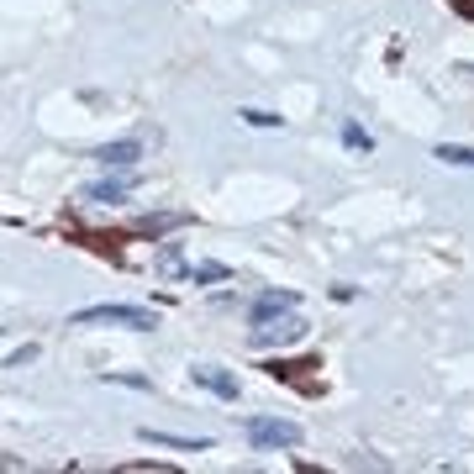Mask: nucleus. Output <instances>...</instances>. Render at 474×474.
<instances>
[{"label": "nucleus", "mask_w": 474, "mask_h": 474, "mask_svg": "<svg viewBox=\"0 0 474 474\" xmlns=\"http://www.w3.org/2000/svg\"><path fill=\"white\" fill-rule=\"evenodd\" d=\"M242 437H248L258 454H285V448H300V443H306L300 421H285V416H248V421H242Z\"/></svg>", "instance_id": "2"}, {"label": "nucleus", "mask_w": 474, "mask_h": 474, "mask_svg": "<svg viewBox=\"0 0 474 474\" xmlns=\"http://www.w3.org/2000/svg\"><path fill=\"white\" fill-rule=\"evenodd\" d=\"M227 274H233L227 264H195V285H200V280H227Z\"/></svg>", "instance_id": "11"}, {"label": "nucleus", "mask_w": 474, "mask_h": 474, "mask_svg": "<svg viewBox=\"0 0 474 474\" xmlns=\"http://www.w3.org/2000/svg\"><path fill=\"white\" fill-rule=\"evenodd\" d=\"M343 143H348L354 153H369V148H374V137H369V132H364L358 121H343Z\"/></svg>", "instance_id": "8"}, {"label": "nucleus", "mask_w": 474, "mask_h": 474, "mask_svg": "<svg viewBox=\"0 0 474 474\" xmlns=\"http://www.w3.org/2000/svg\"><path fill=\"white\" fill-rule=\"evenodd\" d=\"M470 69H474V63H470Z\"/></svg>", "instance_id": "12"}, {"label": "nucleus", "mask_w": 474, "mask_h": 474, "mask_svg": "<svg viewBox=\"0 0 474 474\" xmlns=\"http://www.w3.org/2000/svg\"><path fill=\"white\" fill-rule=\"evenodd\" d=\"M143 443H159V448H179V454H206V448H211L206 437H179V432H159V427H143Z\"/></svg>", "instance_id": "5"}, {"label": "nucleus", "mask_w": 474, "mask_h": 474, "mask_svg": "<svg viewBox=\"0 0 474 474\" xmlns=\"http://www.w3.org/2000/svg\"><path fill=\"white\" fill-rule=\"evenodd\" d=\"M432 159H443V164H454V169H474V148H459V143H437Z\"/></svg>", "instance_id": "7"}, {"label": "nucleus", "mask_w": 474, "mask_h": 474, "mask_svg": "<svg viewBox=\"0 0 474 474\" xmlns=\"http://www.w3.org/2000/svg\"><path fill=\"white\" fill-rule=\"evenodd\" d=\"M137 153H143V143H137V137H121V143H106L95 159H101L106 169H117V164L127 169V164H137Z\"/></svg>", "instance_id": "6"}, {"label": "nucleus", "mask_w": 474, "mask_h": 474, "mask_svg": "<svg viewBox=\"0 0 474 474\" xmlns=\"http://www.w3.org/2000/svg\"><path fill=\"white\" fill-rule=\"evenodd\" d=\"M190 380L200 385V390H211V396H222V401H237L242 396V385H237L233 369H222V364H195L190 369Z\"/></svg>", "instance_id": "3"}, {"label": "nucleus", "mask_w": 474, "mask_h": 474, "mask_svg": "<svg viewBox=\"0 0 474 474\" xmlns=\"http://www.w3.org/2000/svg\"><path fill=\"white\" fill-rule=\"evenodd\" d=\"M300 296L296 290H264V296L253 300V311H248V322L258 327V322H274V316H285V311H296Z\"/></svg>", "instance_id": "4"}, {"label": "nucleus", "mask_w": 474, "mask_h": 474, "mask_svg": "<svg viewBox=\"0 0 474 474\" xmlns=\"http://www.w3.org/2000/svg\"><path fill=\"white\" fill-rule=\"evenodd\" d=\"M242 121H248V127H280L285 117H274V111H258V106H248V111H242Z\"/></svg>", "instance_id": "10"}, {"label": "nucleus", "mask_w": 474, "mask_h": 474, "mask_svg": "<svg viewBox=\"0 0 474 474\" xmlns=\"http://www.w3.org/2000/svg\"><path fill=\"white\" fill-rule=\"evenodd\" d=\"M127 190H132V179H106V184H95L90 195H95V200H121Z\"/></svg>", "instance_id": "9"}, {"label": "nucleus", "mask_w": 474, "mask_h": 474, "mask_svg": "<svg viewBox=\"0 0 474 474\" xmlns=\"http://www.w3.org/2000/svg\"><path fill=\"white\" fill-rule=\"evenodd\" d=\"M74 327H132V332H153V327H159V311L111 300V306H85V311H74Z\"/></svg>", "instance_id": "1"}]
</instances>
